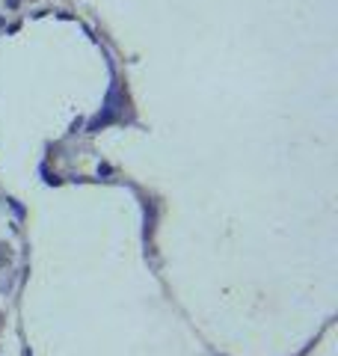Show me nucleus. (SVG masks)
<instances>
[{
	"mask_svg": "<svg viewBox=\"0 0 338 356\" xmlns=\"http://www.w3.org/2000/svg\"><path fill=\"white\" fill-rule=\"evenodd\" d=\"M6 264V252H3V247H0V267Z\"/></svg>",
	"mask_w": 338,
	"mask_h": 356,
	"instance_id": "nucleus-2",
	"label": "nucleus"
},
{
	"mask_svg": "<svg viewBox=\"0 0 338 356\" xmlns=\"http://www.w3.org/2000/svg\"><path fill=\"white\" fill-rule=\"evenodd\" d=\"M9 205H13V211H15V214H18V217H24V208H21V205L15 202V199H9Z\"/></svg>",
	"mask_w": 338,
	"mask_h": 356,
	"instance_id": "nucleus-1",
	"label": "nucleus"
}]
</instances>
